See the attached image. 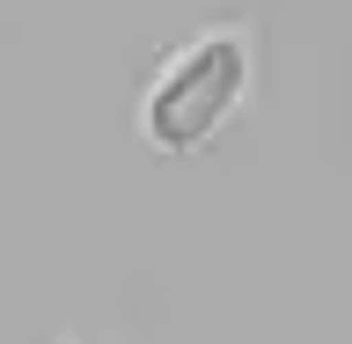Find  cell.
Listing matches in <instances>:
<instances>
[{
    "label": "cell",
    "mask_w": 352,
    "mask_h": 344,
    "mask_svg": "<svg viewBox=\"0 0 352 344\" xmlns=\"http://www.w3.org/2000/svg\"><path fill=\"white\" fill-rule=\"evenodd\" d=\"M242 88H250V51L242 37L213 30V37L184 44L147 88V110H140V125L162 154H198L213 147L220 125L242 110Z\"/></svg>",
    "instance_id": "1"
}]
</instances>
